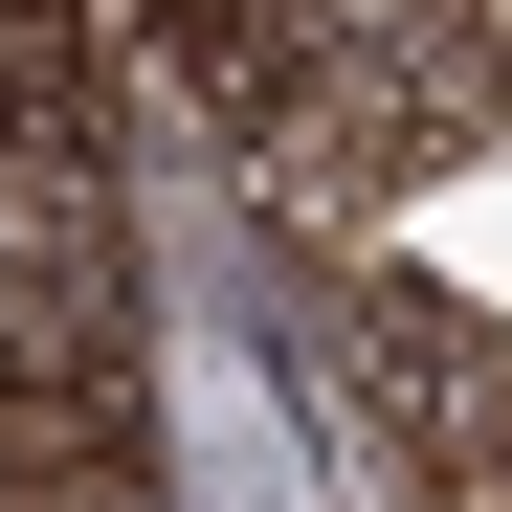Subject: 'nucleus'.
Here are the masks:
<instances>
[{
    "label": "nucleus",
    "instance_id": "2",
    "mask_svg": "<svg viewBox=\"0 0 512 512\" xmlns=\"http://www.w3.org/2000/svg\"><path fill=\"white\" fill-rule=\"evenodd\" d=\"M23 23H90V0H0V45H23Z\"/></svg>",
    "mask_w": 512,
    "mask_h": 512
},
{
    "label": "nucleus",
    "instance_id": "1",
    "mask_svg": "<svg viewBox=\"0 0 512 512\" xmlns=\"http://www.w3.org/2000/svg\"><path fill=\"white\" fill-rule=\"evenodd\" d=\"M0 201H23V245H112V23L0 45Z\"/></svg>",
    "mask_w": 512,
    "mask_h": 512
}]
</instances>
